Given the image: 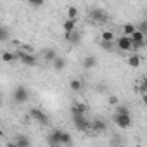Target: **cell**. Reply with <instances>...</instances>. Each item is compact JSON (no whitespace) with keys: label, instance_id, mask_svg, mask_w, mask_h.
<instances>
[{"label":"cell","instance_id":"cell-1","mask_svg":"<svg viewBox=\"0 0 147 147\" xmlns=\"http://www.w3.org/2000/svg\"><path fill=\"white\" fill-rule=\"evenodd\" d=\"M73 125L80 131H90V121L85 114H73Z\"/></svg>","mask_w":147,"mask_h":147},{"label":"cell","instance_id":"cell-2","mask_svg":"<svg viewBox=\"0 0 147 147\" xmlns=\"http://www.w3.org/2000/svg\"><path fill=\"white\" fill-rule=\"evenodd\" d=\"M130 40H131V50L142 49V47L145 45V33L140 31V30H135V31L130 35Z\"/></svg>","mask_w":147,"mask_h":147},{"label":"cell","instance_id":"cell-3","mask_svg":"<svg viewBox=\"0 0 147 147\" xmlns=\"http://www.w3.org/2000/svg\"><path fill=\"white\" fill-rule=\"evenodd\" d=\"M12 97H14V100H16L18 104H24V102H28V99H30V92H28V88H26V87L19 85V87H16V88H14Z\"/></svg>","mask_w":147,"mask_h":147},{"label":"cell","instance_id":"cell-4","mask_svg":"<svg viewBox=\"0 0 147 147\" xmlns=\"http://www.w3.org/2000/svg\"><path fill=\"white\" fill-rule=\"evenodd\" d=\"M16 57H18V59L21 61V64H24V66H30V67L36 66V57H35L33 54H30V52L18 50V52H16Z\"/></svg>","mask_w":147,"mask_h":147},{"label":"cell","instance_id":"cell-5","mask_svg":"<svg viewBox=\"0 0 147 147\" xmlns=\"http://www.w3.org/2000/svg\"><path fill=\"white\" fill-rule=\"evenodd\" d=\"M30 116H31V119H35V121L40 123V125H49V116H47L42 109L33 107V109L30 111Z\"/></svg>","mask_w":147,"mask_h":147},{"label":"cell","instance_id":"cell-6","mask_svg":"<svg viewBox=\"0 0 147 147\" xmlns=\"http://www.w3.org/2000/svg\"><path fill=\"white\" fill-rule=\"evenodd\" d=\"M116 47H118V50L130 52V50H131V40H130V36H126V35L119 36V38L116 40Z\"/></svg>","mask_w":147,"mask_h":147},{"label":"cell","instance_id":"cell-7","mask_svg":"<svg viewBox=\"0 0 147 147\" xmlns=\"http://www.w3.org/2000/svg\"><path fill=\"white\" fill-rule=\"evenodd\" d=\"M114 121L119 128H130L131 126V116L130 114H116Z\"/></svg>","mask_w":147,"mask_h":147},{"label":"cell","instance_id":"cell-8","mask_svg":"<svg viewBox=\"0 0 147 147\" xmlns=\"http://www.w3.org/2000/svg\"><path fill=\"white\" fill-rule=\"evenodd\" d=\"M90 18H92L94 21H97V23H107V21H109L107 12H104L102 9H94V11H90Z\"/></svg>","mask_w":147,"mask_h":147},{"label":"cell","instance_id":"cell-9","mask_svg":"<svg viewBox=\"0 0 147 147\" xmlns=\"http://www.w3.org/2000/svg\"><path fill=\"white\" fill-rule=\"evenodd\" d=\"M90 130L92 131H95V133H104L106 130H107V125H106V121H102V119H94L92 123H90Z\"/></svg>","mask_w":147,"mask_h":147},{"label":"cell","instance_id":"cell-10","mask_svg":"<svg viewBox=\"0 0 147 147\" xmlns=\"http://www.w3.org/2000/svg\"><path fill=\"white\" fill-rule=\"evenodd\" d=\"M64 38H66L69 43H73V45H78L80 40H82V35H80L78 30H73V31H69V33H64Z\"/></svg>","mask_w":147,"mask_h":147},{"label":"cell","instance_id":"cell-11","mask_svg":"<svg viewBox=\"0 0 147 147\" xmlns=\"http://www.w3.org/2000/svg\"><path fill=\"white\" fill-rule=\"evenodd\" d=\"M47 142L50 145H61V130H52V133L49 135Z\"/></svg>","mask_w":147,"mask_h":147},{"label":"cell","instance_id":"cell-12","mask_svg":"<svg viewBox=\"0 0 147 147\" xmlns=\"http://www.w3.org/2000/svg\"><path fill=\"white\" fill-rule=\"evenodd\" d=\"M62 30H64V33H69V31H73V30H76V19H66L64 23H62Z\"/></svg>","mask_w":147,"mask_h":147},{"label":"cell","instance_id":"cell-13","mask_svg":"<svg viewBox=\"0 0 147 147\" xmlns=\"http://www.w3.org/2000/svg\"><path fill=\"white\" fill-rule=\"evenodd\" d=\"M140 62H142V59H140L138 54H131V55L128 57V66H130V67H138Z\"/></svg>","mask_w":147,"mask_h":147},{"label":"cell","instance_id":"cell-14","mask_svg":"<svg viewBox=\"0 0 147 147\" xmlns=\"http://www.w3.org/2000/svg\"><path fill=\"white\" fill-rule=\"evenodd\" d=\"M95 64H97L95 55H87V57L83 59V67H85V69H92Z\"/></svg>","mask_w":147,"mask_h":147},{"label":"cell","instance_id":"cell-15","mask_svg":"<svg viewBox=\"0 0 147 147\" xmlns=\"http://www.w3.org/2000/svg\"><path fill=\"white\" fill-rule=\"evenodd\" d=\"M52 66H54L55 71H64V67H66V61H64L62 57H55V59L52 61Z\"/></svg>","mask_w":147,"mask_h":147},{"label":"cell","instance_id":"cell-16","mask_svg":"<svg viewBox=\"0 0 147 147\" xmlns=\"http://www.w3.org/2000/svg\"><path fill=\"white\" fill-rule=\"evenodd\" d=\"M31 144V140L28 138V137H24V135H19L16 140H14V145H18V147H28Z\"/></svg>","mask_w":147,"mask_h":147},{"label":"cell","instance_id":"cell-17","mask_svg":"<svg viewBox=\"0 0 147 147\" xmlns=\"http://www.w3.org/2000/svg\"><path fill=\"white\" fill-rule=\"evenodd\" d=\"M85 113H87V106L85 104H73L71 114H85Z\"/></svg>","mask_w":147,"mask_h":147},{"label":"cell","instance_id":"cell-18","mask_svg":"<svg viewBox=\"0 0 147 147\" xmlns=\"http://www.w3.org/2000/svg\"><path fill=\"white\" fill-rule=\"evenodd\" d=\"M69 88H71L73 92H82L83 85H82V82H80V80H76V78H73V80L69 82Z\"/></svg>","mask_w":147,"mask_h":147},{"label":"cell","instance_id":"cell-19","mask_svg":"<svg viewBox=\"0 0 147 147\" xmlns=\"http://www.w3.org/2000/svg\"><path fill=\"white\" fill-rule=\"evenodd\" d=\"M135 30H137V26H135L133 23H126V24H123V28H121L123 35H126V36H130V35H131Z\"/></svg>","mask_w":147,"mask_h":147},{"label":"cell","instance_id":"cell-20","mask_svg":"<svg viewBox=\"0 0 147 147\" xmlns=\"http://www.w3.org/2000/svg\"><path fill=\"white\" fill-rule=\"evenodd\" d=\"M73 144V138L67 131H62L61 130V145H71Z\"/></svg>","mask_w":147,"mask_h":147},{"label":"cell","instance_id":"cell-21","mask_svg":"<svg viewBox=\"0 0 147 147\" xmlns=\"http://www.w3.org/2000/svg\"><path fill=\"white\" fill-rule=\"evenodd\" d=\"M43 57H45V61H47V62H52V61L57 57V54H55V50H54V49H45Z\"/></svg>","mask_w":147,"mask_h":147},{"label":"cell","instance_id":"cell-22","mask_svg":"<svg viewBox=\"0 0 147 147\" xmlns=\"http://www.w3.org/2000/svg\"><path fill=\"white\" fill-rule=\"evenodd\" d=\"M114 38H116V35H114L113 31H109V30H107V31H104V33L100 35V40H102V42H113Z\"/></svg>","mask_w":147,"mask_h":147},{"label":"cell","instance_id":"cell-23","mask_svg":"<svg viewBox=\"0 0 147 147\" xmlns=\"http://www.w3.org/2000/svg\"><path fill=\"white\" fill-rule=\"evenodd\" d=\"M67 18L69 19H78V9L75 5H69L67 7Z\"/></svg>","mask_w":147,"mask_h":147},{"label":"cell","instance_id":"cell-24","mask_svg":"<svg viewBox=\"0 0 147 147\" xmlns=\"http://www.w3.org/2000/svg\"><path fill=\"white\" fill-rule=\"evenodd\" d=\"M18 57H16V54H12V52H4L2 54V61L4 62H12V61H16Z\"/></svg>","mask_w":147,"mask_h":147},{"label":"cell","instance_id":"cell-25","mask_svg":"<svg viewBox=\"0 0 147 147\" xmlns=\"http://www.w3.org/2000/svg\"><path fill=\"white\" fill-rule=\"evenodd\" d=\"M9 38V31H7V28H4L2 24H0V42H5Z\"/></svg>","mask_w":147,"mask_h":147},{"label":"cell","instance_id":"cell-26","mask_svg":"<svg viewBox=\"0 0 147 147\" xmlns=\"http://www.w3.org/2000/svg\"><path fill=\"white\" fill-rule=\"evenodd\" d=\"M116 114H130V109L126 106H118L116 107Z\"/></svg>","mask_w":147,"mask_h":147},{"label":"cell","instance_id":"cell-27","mask_svg":"<svg viewBox=\"0 0 147 147\" xmlns=\"http://www.w3.org/2000/svg\"><path fill=\"white\" fill-rule=\"evenodd\" d=\"M26 2H28L30 5H33V7H42L45 0H26Z\"/></svg>","mask_w":147,"mask_h":147},{"label":"cell","instance_id":"cell-28","mask_svg":"<svg viewBox=\"0 0 147 147\" xmlns=\"http://www.w3.org/2000/svg\"><path fill=\"white\" fill-rule=\"evenodd\" d=\"M100 45H102V49H106V50H113V42H100Z\"/></svg>","mask_w":147,"mask_h":147},{"label":"cell","instance_id":"cell-29","mask_svg":"<svg viewBox=\"0 0 147 147\" xmlns=\"http://www.w3.org/2000/svg\"><path fill=\"white\" fill-rule=\"evenodd\" d=\"M109 104H113V106H118V99L113 95V97H109Z\"/></svg>","mask_w":147,"mask_h":147},{"label":"cell","instance_id":"cell-30","mask_svg":"<svg viewBox=\"0 0 147 147\" xmlns=\"http://www.w3.org/2000/svg\"><path fill=\"white\" fill-rule=\"evenodd\" d=\"M0 104H2V99H0Z\"/></svg>","mask_w":147,"mask_h":147},{"label":"cell","instance_id":"cell-31","mask_svg":"<svg viewBox=\"0 0 147 147\" xmlns=\"http://www.w3.org/2000/svg\"><path fill=\"white\" fill-rule=\"evenodd\" d=\"M0 126H2V123H0Z\"/></svg>","mask_w":147,"mask_h":147}]
</instances>
